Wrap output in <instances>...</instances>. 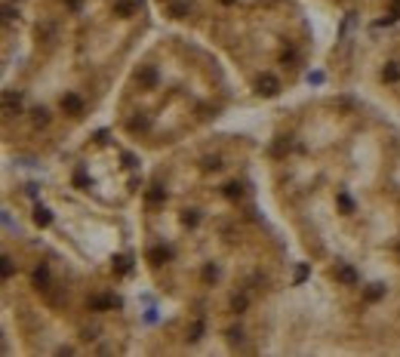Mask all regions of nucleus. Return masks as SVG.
<instances>
[{
    "label": "nucleus",
    "instance_id": "f257e3e1",
    "mask_svg": "<svg viewBox=\"0 0 400 357\" xmlns=\"http://www.w3.org/2000/svg\"><path fill=\"white\" fill-rule=\"evenodd\" d=\"M259 93L262 96H277L280 93V81H277L274 74H262L259 77Z\"/></svg>",
    "mask_w": 400,
    "mask_h": 357
},
{
    "label": "nucleus",
    "instance_id": "f03ea898",
    "mask_svg": "<svg viewBox=\"0 0 400 357\" xmlns=\"http://www.w3.org/2000/svg\"><path fill=\"white\" fill-rule=\"evenodd\" d=\"M108 308H120V299L117 296H96V299H90V311H108Z\"/></svg>",
    "mask_w": 400,
    "mask_h": 357
},
{
    "label": "nucleus",
    "instance_id": "7ed1b4c3",
    "mask_svg": "<svg viewBox=\"0 0 400 357\" xmlns=\"http://www.w3.org/2000/svg\"><path fill=\"white\" fill-rule=\"evenodd\" d=\"M136 84H139V87H145V90H154V87H157V71H154L151 65H148V68H142V71L136 74Z\"/></svg>",
    "mask_w": 400,
    "mask_h": 357
},
{
    "label": "nucleus",
    "instance_id": "20e7f679",
    "mask_svg": "<svg viewBox=\"0 0 400 357\" xmlns=\"http://www.w3.org/2000/svg\"><path fill=\"white\" fill-rule=\"evenodd\" d=\"M62 108L68 111V114H84V99L80 96H74V93H68V96H62Z\"/></svg>",
    "mask_w": 400,
    "mask_h": 357
},
{
    "label": "nucleus",
    "instance_id": "39448f33",
    "mask_svg": "<svg viewBox=\"0 0 400 357\" xmlns=\"http://www.w3.org/2000/svg\"><path fill=\"white\" fill-rule=\"evenodd\" d=\"M170 259H173V250L170 247H154V250H148V262L151 265H164Z\"/></svg>",
    "mask_w": 400,
    "mask_h": 357
},
{
    "label": "nucleus",
    "instance_id": "423d86ee",
    "mask_svg": "<svg viewBox=\"0 0 400 357\" xmlns=\"http://www.w3.org/2000/svg\"><path fill=\"white\" fill-rule=\"evenodd\" d=\"M336 277H339L342 284H348V287H354V284L360 281V277H357V271H354L351 265H336Z\"/></svg>",
    "mask_w": 400,
    "mask_h": 357
},
{
    "label": "nucleus",
    "instance_id": "0eeeda50",
    "mask_svg": "<svg viewBox=\"0 0 400 357\" xmlns=\"http://www.w3.org/2000/svg\"><path fill=\"white\" fill-rule=\"evenodd\" d=\"M34 287H37V290H50V268H47V265H40V268L34 271Z\"/></svg>",
    "mask_w": 400,
    "mask_h": 357
},
{
    "label": "nucleus",
    "instance_id": "6e6552de",
    "mask_svg": "<svg viewBox=\"0 0 400 357\" xmlns=\"http://www.w3.org/2000/svg\"><path fill=\"white\" fill-rule=\"evenodd\" d=\"M34 222H37L40 228H47V225L53 222V213H50L47 207H40V204H37V207H34Z\"/></svg>",
    "mask_w": 400,
    "mask_h": 357
},
{
    "label": "nucleus",
    "instance_id": "1a4fd4ad",
    "mask_svg": "<svg viewBox=\"0 0 400 357\" xmlns=\"http://www.w3.org/2000/svg\"><path fill=\"white\" fill-rule=\"evenodd\" d=\"M247 305H250V299H247V293H234V296H231V311H234V314H240V311H247Z\"/></svg>",
    "mask_w": 400,
    "mask_h": 357
},
{
    "label": "nucleus",
    "instance_id": "9d476101",
    "mask_svg": "<svg viewBox=\"0 0 400 357\" xmlns=\"http://www.w3.org/2000/svg\"><path fill=\"white\" fill-rule=\"evenodd\" d=\"M130 130L133 133H148L151 130V121H148L145 114H139V117H133V121H130Z\"/></svg>",
    "mask_w": 400,
    "mask_h": 357
},
{
    "label": "nucleus",
    "instance_id": "9b49d317",
    "mask_svg": "<svg viewBox=\"0 0 400 357\" xmlns=\"http://www.w3.org/2000/svg\"><path fill=\"white\" fill-rule=\"evenodd\" d=\"M191 10V4H185V0H176V4H170V16L173 19H185Z\"/></svg>",
    "mask_w": 400,
    "mask_h": 357
},
{
    "label": "nucleus",
    "instance_id": "f8f14e48",
    "mask_svg": "<svg viewBox=\"0 0 400 357\" xmlns=\"http://www.w3.org/2000/svg\"><path fill=\"white\" fill-rule=\"evenodd\" d=\"M139 7H142V0H120V4H117L114 10H117L120 16H130V13H133V10H139Z\"/></svg>",
    "mask_w": 400,
    "mask_h": 357
},
{
    "label": "nucleus",
    "instance_id": "ddd939ff",
    "mask_svg": "<svg viewBox=\"0 0 400 357\" xmlns=\"http://www.w3.org/2000/svg\"><path fill=\"white\" fill-rule=\"evenodd\" d=\"M164 201H167V191L160 188V185H154V188L148 191V204H151V207H157V204H164Z\"/></svg>",
    "mask_w": 400,
    "mask_h": 357
},
{
    "label": "nucleus",
    "instance_id": "4468645a",
    "mask_svg": "<svg viewBox=\"0 0 400 357\" xmlns=\"http://www.w3.org/2000/svg\"><path fill=\"white\" fill-rule=\"evenodd\" d=\"M382 296H385V287H382V284H373V287L364 293V299H367V302H379Z\"/></svg>",
    "mask_w": 400,
    "mask_h": 357
},
{
    "label": "nucleus",
    "instance_id": "2eb2a0df",
    "mask_svg": "<svg viewBox=\"0 0 400 357\" xmlns=\"http://www.w3.org/2000/svg\"><path fill=\"white\" fill-rule=\"evenodd\" d=\"M31 121H34V127H47V124H50V111H47V108H37Z\"/></svg>",
    "mask_w": 400,
    "mask_h": 357
},
{
    "label": "nucleus",
    "instance_id": "dca6fc26",
    "mask_svg": "<svg viewBox=\"0 0 400 357\" xmlns=\"http://www.w3.org/2000/svg\"><path fill=\"white\" fill-rule=\"evenodd\" d=\"M130 268H133V259H130V256H120V259H114V271H117V274H127Z\"/></svg>",
    "mask_w": 400,
    "mask_h": 357
},
{
    "label": "nucleus",
    "instance_id": "f3484780",
    "mask_svg": "<svg viewBox=\"0 0 400 357\" xmlns=\"http://www.w3.org/2000/svg\"><path fill=\"white\" fill-rule=\"evenodd\" d=\"M4 105H7V114H19V96L4 93Z\"/></svg>",
    "mask_w": 400,
    "mask_h": 357
},
{
    "label": "nucleus",
    "instance_id": "a211bd4d",
    "mask_svg": "<svg viewBox=\"0 0 400 357\" xmlns=\"http://www.w3.org/2000/svg\"><path fill=\"white\" fill-rule=\"evenodd\" d=\"M225 194L231 197V201H237V197L244 194V185H240V182H228V185H225Z\"/></svg>",
    "mask_w": 400,
    "mask_h": 357
},
{
    "label": "nucleus",
    "instance_id": "6ab92c4d",
    "mask_svg": "<svg viewBox=\"0 0 400 357\" xmlns=\"http://www.w3.org/2000/svg\"><path fill=\"white\" fill-rule=\"evenodd\" d=\"M182 222H185L188 228H194V225L200 222V216H197V210H185V216H182Z\"/></svg>",
    "mask_w": 400,
    "mask_h": 357
},
{
    "label": "nucleus",
    "instance_id": "aec40b11",
    "mask_svg": "<svg viewBox=\"0 0 400 357\" xmlns=\"http://www.w3.org/2000/svg\"><path fill=\"white\" fill-rule=\"evenodd\" d=\"M382 77H385V81H400V68H397V65H388Z\"/></svg>",
    "mask_w": 400,
    "mask_h": 357
},
{
    "label": "nucleus",
    "instance_id": "412c9836",
    "mask_svg": "<svg viewBox=\"0 0 400 357\" xmlns=\"http://www.w3.org/2000/svg\"><path fill=\"white\" fill-rule=\"evenodd\" d=\"M200 336H204V321H194V327H191V336H188V339H191V342H197Z\"/></svg>",
    "mask_w": 400,
    "mask_h": 357
},
{
    "label": "nucleus",
    "instance_id": "4be33fe9",
    "mask_svg": "<svg viewBox=\"0 0 400 357\" xmlns=\"http://www.w3.org/2000/svg\"><path fill=\"white\" fill-rule=\"evenodd\" d=\"M0 262H4V265H0V271H4V277H13V271H16V268H13V259H10V256H4Z\"/></svg>",
    "mask_w": 400,
    "mask_h": 357
},
{
    "label": "nucleus",
    "instance_id": "5701e85b",
    "mask_svg": "<svg viewBox=\"0 0 400 357\" xmlns=\"http://www.w3.org/2000/svg\"><path fill=\"white\" fill-rule=\"evenodd\" d=\"M222 167V157H204V170H219Z\"/></svg>",
    "mask_w": 400,
    "mask_h": 357
},
{
    "label": "nucleus",
    "instance_id": "b1692460",
    "mask_svg": "<svg viewBox=\"0 0 400 357\" xmlns=\"http://www.w3.org/2000/svg\"><path fill=\"white\" fill-rule=\"evenodd\" d=\"M339 207H342L345 213H354V204H351V197H348V194H339Z\"/></svg>",
    "mask_w": 400,
    "mask_h": 357
},
{
    "label": "nucleus",
    "instance_id": "393cba45",
    "mask_svg": "<svg viewBox=\"0 0 400 357\" xmlns=\"http://www.w3.org/2000/svg\"><path fill=\"white\" fill-rule=\"evenodd\" d=\"M216 277H219V268L216 265H207L204 268V281H216Z\"/></svg>",
    "mask_w": 400,
    "mask_h": 357
},
{
    "label": "nucleus",
    "instance_id": "a878e982",
    "mask_svg": "<svg viewBox=\"0 0 400 357\" xmlns=\"http://www.w3.org/2000/svg\"><path fill=\"white\" fill-rule=\"evenodd\" d=\"M74 185H77V188H84V185H87V173H84V170H77V173H74Z\"/></svg>",
    "mask_w": 400,
    "mask_h": 357
},
{
    "label": "nucleus",
    "instance_id": "bb28decb",
    "mask_svg": "<svg viewBox=\"0 0 400 357\" xmlns=\"http://www.w3.org/2000/svg\"><path fill=\"white\" fill-rule=\"evenodd\" d=\"M228 336H231V342H240V339H244V333H240V330H231Z\"/></svg>",
    "mask_w": 400,
    "mask_h": 357
},
{
    "label": "nucleus",
    "instance_id": "cd10ccee",
    "mask_svg": "<svg viewBox=\"0 0 400 357\" xmlns=\"http://www.w3.org/2000/svg\"><path fill=\"white\" fill-rule=\"evenodd\" d=\"M68 7H71V10H77V7H80V0H68Z\"/></svg>",
    "mask_w": 400,
    "mask_h": 357
},
{
    "label": "nucleus",
    "instance_id": "c85d7f7f",
    "mask_svg": "<svg viewBox=\"0 0 400 357\" xmlns=\"http://www.w3.org/2000/svg\"><path fill=\"white\" fill-rule=\"evenodd\" d=\"M222 4H225V7H231V4H234V0H222Z\"/></svg>",
    "mask_w": 400,
    "mask_h": 357
}]
</instances>
